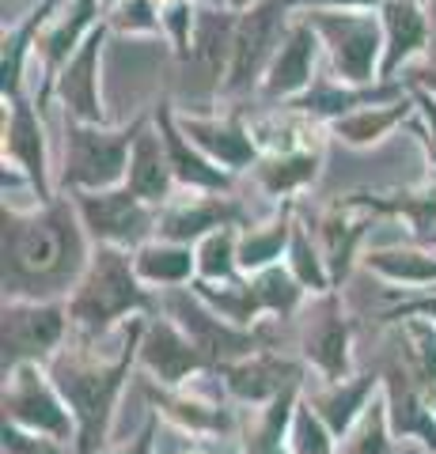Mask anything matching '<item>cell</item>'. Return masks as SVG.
Returning <instances> with one entry per match:
<instances>
[{
    "label": "cell",
    "mask_w": 436,
    "mask_h": 454,
    "mask_svg": "<svg viewBox=\"0 0 436 454\" xmlns=\"http://www.w3.org/2000/svg\"><path fill=\"white\" fill-rule=\"evenodd\" d=\"M76 216L65 201L42 212L4 205V300H53L76 288L91 262Z\"/></svg>",
    "instance_id": "6da1fadb"
},
{
    "label": "cell",
    "mask_w": 436,
    "mask_h": 454,
    "mask_svg": "<svg viewBox=\"0 0 436 454\" xmlns=\"http://www.w3.org/2000/svg\"><path fill=\"white\" fill-rule=\"evenodd\" d=\"M140 337H145V322L133 325V337L125 352L115 364H95L88 356H58L50 364V379L53 387L61 390V397L68 402L76 417V450L80 454H95L107 443V432H110V413H115V402L122 394V382L130 375L133 356L140 348Z\"/></svg>",
    "instance_id": "7a4b0ae2"
},
{
    "label": "cell",
    "mask_w": 436,
    "mask_h": 454,
    "mask_svg": "<svg viewBox=\"0 0 436 454\" xmlns=\"http://www.w3.org/2000/svg\"><path fill=\"white\" fill-rule=\"evenodd\" d=\"M133 310H152L148 292L140 288L137 265L130 262V254L122 247L103 243L91 254L73 300H68V318H73L88 337H99L118 318L133 315Z\"/></svg>",
    "instance_id": "3957f363"
},
{
    "label": "cell",
    "mask_w": 436,
    "mask_h": 454,
    "mask_svg": "<svg viewBox=\"0 0 436 454\" xmlns=\"http://www.w3.org/2000/svg\"><path fill=\"white\" fill-rule=\"evenodd\" d=\"M140 125L133 129L107 133L91 121H68V145H65V182L73 190H115L122 175L130 170L133 140Z\"/></svg>",
    "instance_id": "277c9868"
},
{
    "label": "cell",
    "mask_w": 436,
    "mask_h": 454,
    "mask_svg": "<svg viewBox=\"0 0 436 454\" xmlns=\"http://www.w3.org/2000/svg\"><path fill=\"white\" fill-rule=\"evenodd\" d=\"M327 42L330 61L342 83H369L376 80V61L384 50V31L372 16L353 8H312L304 16Z\"/></svg>",
    "instance_id": "5b68a950"
},
{
    "label": "cell",
    "mask_w": 436,
    "mask_h": 454,
    "mask_svg": "<svg viewBox=\"0 0 436 454\" xmlns=\"http://www.w3.org/2000/svg\"><path fill=\"white\" fill-rule=\"evenodd\" d=\"M289 0H258L235 20V42H232V68L224 76V91H247L255 88L258 76L270 68L273 53L289 35Z\"/></svg>",
    "instance_id": "8992f818"
},
{
    "label": "cell",
    "mask_w": 436,
    "mask_h": 454,
    "mask_svg": "<svg viewBox=\"0 0 436 454\" xmlns=\"http://www.w3.org/2000/svg\"><path fill=\"white\" fill-rule=\"evenodd\" d=\"M76 212L83 227L107 247H140L152 227H160L145 197L125 190H76Z\"/></svg>",
    "instance_id": "52a82bcc"
},
{
    "label": "cell",
    "mask_w": 436,
    "mask_h": 454,
    "mask_svg": "<svg viewBox=\"0 0 436 454\" xmlns=\"http://www.w3.org/2000/svg\"><path fill=\"white\" fill-rule=\"evenodd\" d=\"M65 315L68 310L50 300H4V375L20 364L46 360L65 337Z\"/></svg>",
    "instance_id": "ba28073f"
},
{
    "label": "cell",
    "mask_w": 436,
    "mask_h": 454,
    "mask_svg": "<svg viewBox=\"0 0 436 454\" xmlns=\"http://www.w3.org/2000/svg\"><path fill=\"white\" fill-rule=\"evenodd\" d=\"M4 417L20 428H31L53 439H68L73 435V417L61 402V390L50 387L38 375L35 364H20L4 375Z\"/></svg>",
    "instance_id": "9c48e42d"
},
{
    "label": "cell",
    "mask_w": 436,
    "mask_h": 454,
    "mask_svg": "<svg viewBox=\"0 0 436 454\" xmlns=\"http://www.w3.org/2000/svg\"><path fill=\"white\" fill-rule=\"evenodd\" d=\"M167 315H171L182 330H186V337L194 340V345L202 348V356L209 364H235V360H243L255 352V333H247V330H239V322H220L213 310H209L202 303V295L198 300H190L186 292H171L167 295Z\"/></svg>",
    "instance_id": "30bf717a"
},
{
    "label": "cell",
    "mask_w": 436,
    "mask_h": 454,
    "mask_svg": "<svg viewBox=\"0 0 436 454\" xmlns=\"http://www.w3.org/2000/svg\"><path fill=\"white\" fill-rule=\"evenodd\" d=\"M99 50H103V31H91L80 42V50L68 57L61 76H58V95L65 103V114L76 121H103V103H99Z\"/></svg>",
    "instance_id": "8fae6325"
},
{
    "label": "cell",
    "mask_w": 436,
    "mask_h": 454,
    "mask_svg": "<svg viewBox=\"0 0 436 454\" xmlns=\"http://www.w3.org/2000/svg\"><path fill=\"white\" fill-rule=\"evenodd\" d=\"M140 360H145L148 372L160 382H167V387H178L190 372H198V367L209 364L202 356V348L186 337V330H182L178 322H167V318H156V322L145 325V337H140Z\"/></svg>",
    "instance_id": "7c38bea8"
},
{
    "label": "cell",
    "mask_w": 436,
    "mask_h": 454,
    "mask_svg": "<svg viewBox=\"0 0 436 454\" xmlns=\"http://www.w3.org/2000/svg\"><path fill=\"white\" fill-rule=\"evenodd\" d=\"M315 46H319V31L307 20L292 23L281 50L273 53L270 68H266L262 88L270 98H297L307 91L312 83V68H315Z\"/></svg>",
    "instance_id": "4fadbf2b"
},
{
    "label": "cell",
    "mask_w": 436,
    "mask_h": 454,
    "mask_svg": "<svg viewBox=\"0 0 436 454\" xmlns=\"http://www.w3.org/2000/svg\"><path fill=\"white\" fill-rule=\"evenodd\" d=\"M232 42H235V20L228 12H198L194 20V38L190 50L182 53L194 68V80L205 91L220 88V76H228L232 68Z\"/></svg>",
    "instance_id": "5bb4252c"
},
{
    "label": "cell",
    "mask_w": 436,
    "mask_h": 454,
    "mask_svg": "<svg viewBox=\"0 0 436 454\" xmlns=\"http://www.w3.org/2000/svg\"><path fill=\"white\" fill-rule=\"evenodd\" d=\"M304 356L330 382L345 379L349 372V325L342 318V310H337L334 295H327L304 325Z\"/></svg>",
    "instance_id": "9a60e30c"
},
{
    "label": "cell",
    "mask_w": 436,
    "mask_h": 454,
    "mask_svg": "<svg viewBox=\"0 0 436 454\" xmlns=\"http://www.w3.org/2000/svg\"><path fill=\"white\" fill-rule=\"evenodd\" d=\"M429 35L432 23L417 0H384V65H379V76H395L399 65H406L429 46Z\"/></svg>",
    "instance_id": "2e32d148"
},
{
    "label": "cell",
    "mask_w": 436,
    "mask_h": 454,
    "mask_svg": "<svg viewBox=\"0 0 436 454\" xmlns=\"http://www.w3.org/2000/svg\"><path fill=\"white\" fill-rule=\"evenodd\" d=\"M182 133L198 145L209 160H217L228 170H243L258 160L255 137H250L239 121H213V118H182Z\"/></svg>",
    "instance_id": "e0dca14e"
},
{
    "label": "cell",
    "mask_w": 436,
    "mask_h": 454,
    "mask_svg": "<svg viewBox=\"0 0 436 454\" xmlns=\"http://www.w3.org/2000/svg\"><path fill=\"white\" fill-rule=\"evenodd\" d=\"M160 137H163V148H167V160H171V170L178 182H186V186H198V190H228L232 178L228 170H220L217 160H209V155L194 145H186V133H182V125H175V118L167 110H160Z\"/></svg>",
    "instance_id": "ac0fdd59"
},
{
    "label": "cell",
    "mask_w": 436,
    "mask_h": 454,
    "mask_svg": "<svg viewBox=\"0 0 436 454\" xmlns=\"http://www.w3.org/2000/svg\"><path fill=\"white\" fill-rule=\"evenodd\" d=\"M16 98V95H12ZM4 160H12L20 170L31 175L38 186V197L50 201V186H46V145H42V125L35 118V110L16 98L12 103V121L4 125Z\"/></svg>",
    "instance_id": "d6986e66"
},
{
    "label": "cell",
    "mask_w": 436,
    "mask_h": 454,
    "mask_svg": "<svg viewBox=\"0 0 436 454\" xmlns=\"http://www.w3.org/2000/svg\"><path fill=\"white\" fill-rule=\"evenodd\" d=\"M239 220V205L228 197H194L190 205L171 208L160 220V239H171V243H194V239H205L217 227H232Z\"/></svg>",
    "instance_id": "ffe728a7"
},
{
    "label": "cell",
    "mask_w": 436,
    "mask_h": 454,
    "mask_svg": "<svg viewBox=\"0 0 436 454\" xmlns=\"http://www.w3.org/2000/svg\"><path fill=\"white\" fill-rule=\"evenodd\" d=\"M171 182H175V170H171V160H167L163 137L140 125V133L133 140V155H130V190L137 197H145L148 205H160L171 197Z\"/></svg>",
    "instance_id": "44dd1931"
},
{
    "label": "cell",
    "mask_w": 436,
    "mask_h": 454,
    "mask_svg": "<svg viewBox=\"0 0 436 454\" xmlns=\"http://www.w3.org/2000/svg\"><path fill=\"white\" fill-rule=\"evenodd\" d=\"M224 372H228V390L243 402H266V397H277L297 382V367L277 356H266V352H250V356L228 364Z\"/></svg>",
    "instance_id": "7402d4cb"
},
{
    "label": "cell",
    "mask_w": 436,
    "mask_h": 454,
    "mask_svg": "<svg viewBox=\"0 0 436 454\" xmlns=\"http://www.w3.org/2000/svg\"><path fill=\"white\" fill-rule=\"evenodd\" d=\"M364 212H369L364 197H349V201H342L322 220V243H327V262H330L334 280H342L349 273L357 239L364 235Z\"/></svg>",
    "instance_id": "603a6c76"
},
{
    "label": "cell",
    "mask_w": 436,
    "mask_h": 454,
    "mask_svg": "<svg viewBox=\"0 0 436 454\" xmlns=\"http://www.w3.org/2000/svg\"><path fill=\"white\" fill-rule=\"evenodd\" d=\"M372 390H376V375H364L357 382H342V379H337V382H330L327 390L312 394V405H315V413L330 424L334 435H345L357 424V417L369 409Z\"/></svg>",
    "instance_id": "cb8c5ba5"
},
{
    "label": "cell",
    "mask_w": 436,
    "mask_h": 454,
    "mask_svg": "<svg viewBox=\"0 0 436 454\" xmlns=\"http://www.w3.org/2000/svg\"><path fill=\"white\" fill-rule=\"evenodd\" d=\"M133 265L145 284H186L194 277V269H198V254H190L186 243L160 239V243L137 247Z\"/></svg>",
    "instance_id": "d4e9b609"
},
{
    "label": "cell",
    "mask_w": 436,
    "mask_h": 454,
    "mask_svg": "<svg viewBox=\"0 0 436 454\" xmlns=\"http://www.w3.org/2000/svg\"><path fill=\"white\" fill-rule=\"evenodd\" d=\"M410 114V103L406 98H391V103H372V106H361L353 114H345V118L334 121V133L345 140V145H376V140H384L395 125Z\"/></svg>",
    "instance_id": "484cf974"
},
{
    "label": "cell",
    "mask_w": 436,
    "mask_h": 454,
    "mask_svg": "<svg viewBox=\"0 0 436 454\" xmlns=\"http://www.w3.org/2000/svg\"><path fill=\"white\" fill-rule=\"evenodd\" d=\"M319 175V152H281L270 160L255 163V178L262 182L266 193H292L315 182Z\"/></svg>",
    "instance_id": "4316f807"
},
{
    "label": "cell",
    "mask_w": 436,
    "mask_h": 454,
    "mask_svg": "<svg viewBox=\"0 0 436 454\" xmlns=\"http://www.w3.org/2000/svg\"><path fill=\"white\" fill-rule=\"evenodd\" d=\"M289 239H292L289 212H281L273 223L239 235V269H247V273H262V269H270L281 258V250H289Z\"/></svg>",
    "instance_id": "83f0119b"
},
{
    "label": "cell",
    "mask_w": 436,
    "mask_h": 454,
    "mask_svg": "<svg viewBox=\"0 0 436 454\" xmlns=\"http://www.w3.org/2000/svg\"><path fill=\"white\" fill-rule=\"evenodd\" d=\"M95 8H99V0H76V4L65 12V20H58V23L50 27V35L42 38L38 53L46 57L50 65L68 61V57L80 50V42L91 35V31H88V23H91V16H95Z\"/></svg>",
    "instance_id": "f1b7e54d"
},
{
    "label": "cell",
    "mask_w": 436,
    "mask_h": 454,
    "mask_svg": "<svg viewBox=\"0 0 436 454\" xmlns=\"http://www.w3.org/2000/svg\"><path fill=\"white\" fill-rule=\"evenodd\" d=\"M391 420H395V428L406 435V432H417L425 443L436 450V420L425 405H421V397L414 394V387L406 382V375L399 372H391Z\"/></svg>",
    "instance_id": "f546056e"
},
{
    "label": "cell",
    "mask_w": 436,
    "mask_h": 454,
    "mask_svg": "<svg viewBox=\"0 0 436 454\" xmlns=\"http://www.w3.org/2000/svg\"><path fill=\"white\" fill-rule=\"evenodd\" d=\"M364 265L395 284H436V258L425 250H372Z\"/></svg>",
    "instance_id": "4dcf8cb0"
},
{
    "label": "cell",
    "mask_w": 436,
    "mask_h": 454,
    "mask_svg": "<svg viewBox=\"0 0 436 454\" xmlns=\"http://www.w3.org/2000/svg\"><path fill=\"white\" fill-rule=\"evenodd\" d=\"M239 265V235L232 227L209 231L198 247V273L202 280H232Z\"/></svg>",
    "instance_id": "1f68e13d"
},
{
    "label": "cell",
    "mask_w": 436,
    "mask_h": 454,
    "mask_svg": "<svg viewBox=\"0 0 436 454\" xmlns=\"http://www.w3.org/2000/svg\"><path fill=\"white\" fill-rule=\"evenodd\" d=\"M342 439H345V454H387L391 450V439H387V405L384 402H372Z\"/></svg>",
    "instance_id": "d6a6232c"
},
{
    "label": "cell",
    "mask_w": 436,
    "mask_h": 454,
    "mask_svg": "<svg viewBox=\"0 0 436 454\" xmlns=\"http://www.w3.org/2000/svg\"><path fill=\"white\" fill-rule=\"evenodd\" d=\"M334 450V432L330 424L315 413V405H297L292 413V454H330Z\"/></svg>",
    "instance_id": "836d02e7"
},
{
    "label": "cell",
    "mask_w": 436,
    "mask_h": 454,
    "mask_svg": "<svg viewBox=\"0 0 436 454\" xmlns=\"http://www.w3.org/2000/svg\"><path fill=\"white\" fill-rule=\"evenodd\" d=\"M289 258H292V277H297L304 288H312V292H327L330 288V277H327V269H322V258L315 254V247H312V239H307L304 227H292Z\"/></svg>",
    "instance_id": "e575fe53"
},
{
    "label": "cell",
    "mask_w": 436,
    "mask_h": 454,
    "mask_svg": "<svg viewBox=\"0 0 436 454\" xmlns=\"http://www.w3.org/2000/svg\"><path fill=\"white\" fill-rule=\"evenodd\" d=\"M406 337H410V360H414V372L436 382V325L429 322H410L406 325Z\"/></svg>",
    "instance_id": "d590c367"
},
{
    "label": "cell",
    "mask_w": 436,
    "mask_h": 454,
    "mask_svg": "<svg viewBox=\"0 0 436 454\" xmlns=\"http://www.w3.org/2000/svg\"><path fill=\"white\" fill-rule=\"evenodd\" d=\"M115 27L118 31H160L163 27V8L156 4V0H122Z\"/></svg>",
    "instance_id": "8d00e7d4"
},
{
    "label": "cell",
    "mask_w": 436,
    "mask_h": 454,
    "mask_svg": "<svg viewBox=\"0 0 436 454\" xmlns=\"http://www.w3.org/2000/svg\"><path fill=\"white\" fill-rule=\"evenodd\" d=\"M160 405L167 409V413H175L182 424L198 428V432H220V428H228V417L217 413V409H205V405H198V402H182V397L167 402V397H160Z\"/></svg>",
    "instance_id": "74e56055"
},
{
    "label": "cell",
    "mask_w": 436,
    "mask_h": 454,
    "mask_svg": "<svg viewBox=\"0 0 436 454\" xmlns=\"http://www.w3.org/2000/svg\"><path fill=\"white\" fill-rule=\"evenodd\" d=\"M4 454H61L58 439L4 420Z\"/></svg>",
    "instance_id": "f35d334b"
},
{
    "label": "cell",
    "mask_w": 436,
    "mask_h": 454,
    "mask_svg": "<svg viewBox=\"0 0 436 454\" xmlns=\"http://www.w3.org/2000/svg\"><path fill=\"white\" fill-rule=\"evenodd\" d=\"M417 106H421V114H425V121H429V160L436 163V98L417 88Z\"/></svg>",
    "instance_id": "ab89813d"
},
{
    "label": "cell",
    "mask_w": 436,
    "mask_h": 454,
    "mask_svg": "<svg viewBox=\"0 0 436 454\" xmlns=\"http://www.w3.org/2000/svg\"><path fill=\"white\" fill-rule=\"evenodd\" d=\"M152 439H156V417H148V424L133 439V447H122L118 454H152Z\"/></svg>",
    "instance_id": "60d3db41"
},
{
    "label": "cell",
    "mask_w": 436,
    "mask_h": 454,
    "mask_svg": "<svg viewBox=\"0 0 436 454\" xmlns=\"http://www.w3.org/2000/svg\"><path fill=\"white\" fill-rule=\"evenodd\" d=\"M289 4H315V8H372L376 0H289Z\"/></svg>",
    "instance_id": "b9f144b4"
},
{
    "label": "cell",
    "mask_w": 436,
    "mask_h": 454,
    "mask_svg": "<svg viewBox=\"0 0 436 454\" xmlns=\"http://www.w3.org/2000/svg\"><path fill=\"white\" fill-rule=\"evenodd\" d=\"M414 88L436 95V57H432V61H429L425 68H417V73H414Z\"/></svg>",
    "instance_id": "7bdbcfd3"
},
{
    "label": "cell",
    "mask_w": 436,
    "mask_h": 454,
    "mask_svg": "<svg viewBox=\"0 0 436 454\" xmlns=\"http://www.w3.org/2000/svg\"><path fill=\"white\" fill-rule=\"evenodd\" d=\"M414 310H421V315L436 318V300H421V303H414Z\"/></svg>",
    "instance_id": "ee69618b"
},
{
    "label": "cell",
    "mask_w": 436,
    "mask_h": 454,
    "mask_svg": "<svg viewBox=\"0 0 436 454\" xmlns=\"http://www.w3.org/2000/svg\"><path fill=\"white\" fill-rule=\"evenodd\" d=\"M429 23H432V50H436V0L429 4Z\"/></svg>",
    "instance_id": "f6af8a7d"
},
{
    "label": "cell",
    "mask_w": 436,
    "mask_h": 454,
    "mask_svg": "<svg viewBox=\"0 0 436 454\" xmlns=\"http://www.w3.org/2000/svg\"><path fill=\"white\" fill-rule=\"evenodd\" d=\"M232 8H250V4H258V0H228Z\"/></svg>",
    "instance_id": "bcb514c9"
},
{
    "label": "cell",
    "mask_w": 436,
    "mask_h": 454,
    "mask_svg": "<svg viewBox=\"0 0 436 454\" xmlns=\"http://www.w3.org/2000/svg\"><path fill=\"white\" fill-rule=\"evenodd\" d=\"M429 243H436V231H432V235H429Z\"/></svg>",
    "instance_id": "7dc6e473"
}]
</instances>
